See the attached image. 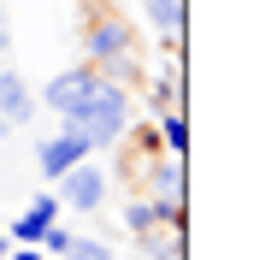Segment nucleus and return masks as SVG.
<instances>
[{"label": "nucleus", "mask_w": 254, "mask_h": 260, "mask_svg": "<svg viewBox=\"0 0 254 260\" xmlns=\"http://www.w3.org/2000/svg\"><path fill=\"white\" fill-rule=\"evenodd\" d=\"M160 142H166V154H189V124L177 107H166V118H160Z\"/></svg>", "instance_id": "nucleus-9"}, {"label": "nucleus", "mask_w": 254, "mask_h": 260, "mask_svg": "<svg viewBox=\"0 0 254 260\" xmlns=\"http://www.w3.org/2000/svg\"><path fill=\"white\" fill-rule=\"evenodd\" d=\"M101 77H107V71H101V65H65V71H53L48 83H42V107H48V113H71V107H83V101L95 95L101 89Z\"/></svg>", "instance_id": "nucleus-3"}, {"label": "nucleus", "mask_w": 254, "mask_h": 260, "mask_svg": "<svg viewBox=\"0 0 254 260\" xmlns=\"http://www.w3.org/2000/svg\"><path fill=\"white\" fill-rule=\"evenodd\" d=\"M148 24H154L160 36H183V24H189V12H183V0H142Z\"/></svg>", "instance_id": "nucleus-8"}, {"label": "nucleus", "mask_w": 254, "mask_h": 260, "mask_svg": "<svg viewBox=\"0 0 254 260\" xmlns=\"http://www.w3.org/2000/svg\"><path fill=\"white\" fill-rule=\"evenodd\" d=\"M30 113H36V89L18 71H0V118L6 124H30Z\"/></svg>", "instance_id": "nucleus-7"}, {"label": "nucleus", "mask_w": 254, "mask_h": 260, "mask_svg": "<svg viewBox=\"0 0 254 260\" xmlns=\"http://www.w3.org/2000/svg\"><path fill=\"white\" fill-rule=\"evenodd\" d=\"M59 213H65V207H59V195H36L30 207L12 219V231H6V237H12V243H36V237H42V231H48Z\"/></svg>", "instance_id": "nucleus-5"}, {"label": "nucleus", "mask_w": 254, "mask_h": 260, "mask_svg": "<svg viewBox=\"0 0 254 260\" xmlns=\"http://www.w3.org/2000/svg\"><path fill=\"white\" fill-rule=\"evenodd\" d=\"M83 53H89V65L130 59V53H136V36H130V24H124V18H112V12H95L89 24H83Z\"/></svg>", "instance_id": "nucleus-4"}, {"label": "nucleus", "mask_w": 254, "mask_h": 260, "mask_svg": "<svg viewBox=\"0 0 254 260\" xmlns=\"http://www.w3.org/2000/svg\"><path fill=\"white\" fill-rule=\"evenodd\" d=\"M71 237H77V231H65L59 219H53V225L42 231V237H36V248H42V254H59V260H65V248H71Z\"/></svg>", "instance_id": "nucleus-10"}, {"label": "nucleus", "mask_w": 254, "mask_h": 260, "mask_svg": "<svg viewBox=\"0 0 254 260\" xmlns=\"http://www.w3.org/2000/svg\"><path fill=\"white\" fill-rule=\"evenodd\" d=\"M136 154H142V166L166 154V142H160V130H154V124H136Z\"/></svg>", "instance_id": "nucleus-12"}, {"label": "nucleus", "mask_w": 254, "mask_h": 260, "mask_svg": "<svg viewBox=\"0 0 254 260\" xmlns=\"http://www.w3.org/2000/svg\"><path fill=\"white\" fill-rule=\"evenodd\" d=\"M6 254H12V237H6V231H0V260H6Z\"/></svg>", "instance_id": "nucleus-13"}, {"label": "nucleus", "mask_w": 254, "mask_h": 260, "mask_svg": "<svg viewBox=\"0 0 254 260\" xmlns=\"http://www.w3.org/2000/svg\"><path fill=\"white\" fill-rule=\"evenodd\" d=\"M59 130H65V136H77L89 154L112 148V142L130 130V89H124V83H112V77H101V89L83 101V107L59 113Z\"/></svg>", "instance_id": "nucleus-1"}, {"label": "nucleus", "mask_w": 254, "mask_h": 260, "mask_svg": "<svg viewBox=\"0 0 254 260\" xmlns=\"http://www.w3.org/2000/svg\"><path fill=\"white\" fill-rule=\"evenodd\" d=\"M53 195H59V207H71V213H95L101 201H107V172L95 166V154L77 160V166H65L59 178H53Z\"/></svg>", "instance_id": "nucleus-2"}, {"label": "nucleus", "mask_w": 254, "mask_h": 260, "mask_svg": "<svg viewBox=\"0 0 254 260\" xmlns=\"http://www.w3.org/2000/svg\"><path fill=\"white\" fill-rule=\"evenodd\" d=\"M65 260H112V248L101 243V237H71V248H65Z\"/></svg>", "instance_id": "nucleus-11"}, {"label": "nucleus", "mask_w": 254, "mask_h": 260, "mask_svg": "<svg viewBox=\"0 0 254 260\" xmlns=\"http://www.w3.org/2000/svg\"><path fill=\"white\" fill-rule=\"evenodd\" d=\"M77 160H89V148H83L77 136H65V130H59V136H48V142L36 148V166H42V178H48V183L59 178L65 166H77Z\"/></svg>", "instance_id": "nucleus-6"}]
</instances>
